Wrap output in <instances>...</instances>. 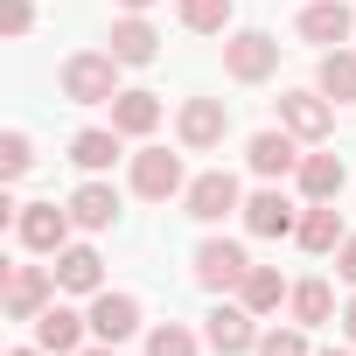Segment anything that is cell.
I'll return each mask as SVG.
<instances>
[{
	"label": "cell",
	"mask_w": 356,
	"mask_h": 356,
	"mask_svg": "<svg viewBox=\"0 0 356 356\" xmlns=\"http://www.w3.org/2000/svg\"><path fill=\"white\" fill-rule=\"evenodd\" d=\"M314 84H321V98H335V105H356V56H349V49H328Z\"/></svg>",
	"instance_id": "obj_21"
},
{
	"label": "cell",
	"mask_w": 356,
	"mask_h": 356,
	"mask_svg": "<svg viewBox=\"0 0 356 356\" xmlns=\"http://www.w3.org/2000/svg\"><path fill=\"white\" fill-rule=\"evenodd\" d=\"M77 356H119V349H112V342H105V349H77Z\"/></svg>",
	"instance_id": "obj_34"
},
{
	"label": "cell",
	"mask_w": 356,
	"mask_h": 356,
	"mask_svg": "<svg viewBox=\"0 0 356 356\" xmlns=\"http://www.w3.org/2000/svg\"><path fill=\"white\" fill-rule=\"evenodd\" d=\"M29 168H35V147H29V133H8V140H0V175L15 182V175H29Z\"/></svg>",
	"instance_id": "obj_28"
},
{
	"label": "cell",
	"mask_w": 356,
	"mask_h": 356,
	"mask_svg": "<svg viewBox=\"0 0 356 356\" xmlns=\"http://www.w3.org/2000/svg\"><path fill=\"white\" fill-rule=\"evenodd\" d=\"M307 252H335L342 245V217H335V203H314L307 217H300V231H293Z\"/></svg>",
	"instance_id": "obj_22"
},
{
	"label": "cell",
	"mask_w": 356,
	"mask_h": 356,
	"mask_svg": "<svg viewBox=\"0 0 356 356\" xmlns=\"http://www.w3.org/2000/svg\"><path fill=\"white\" fill-rule=\"evenodd\" d=\"M84 328H91V314H70V307H42L35 314V342L49 349V356H77V342H84Z\"/></svg>",
	"instance_id": "obj_11"
},
{
	"label": "cell",
	"mask_w": 356,
	"mask_h": 356,
	"mask_svg": "<svg viewBox=\"0 0 356 356\" xmlns=\"http://www.w3.org/2000/svg\"><path fill=\"white\" fill-rule=\"evenodd\" d=\"M182 203H189V217H196V224H224L231 210H245V203H238V182H231L224 168H210V175H196V182L182 189Z\"/></svg>",
	"instance_id": "obj_4"
},
{
	"label": "cell",
	"mask_w": 356,
	"mask_h": 356,
	"mask_svg": "<svg viewBox=\"0 0 356 356\" xmlns=\"http://www.w3.org/2000/svg\"><path fill=\"white\" fill-rule=\"evenodd\" d=\"M133 328H140V300L133 293H98L91 300V335L98 342H126Z\"/></svg>",
	"instance_id": "obj_13"
},
{
	"label": "cell",
	"mask_w": 356,
	"mask_h": 356,
	"mask_svg": "<svg viewBox=\"0 0 356 356\" xmlns=\"http://www.w3.org/2000/svg\"><path fill=\"white\" fill-rule=\"evenodd\" d=\"M133 189H140L147 203H168L175 189H182V161H175V154H161V147L133 154Z\"/></svg>",
	"instance_id": "obj_6"
},
{
	"label": "cell",
	"mask_w": 356,
	"mask_h": 356,
	"mask_svg": "<svg viewBox=\"0 0 356 356\" xmlns=\"http://www.w3.org/2000/svg\"><path fill=\"white\" fill-rule=\"evenodd\" d=\"M15 224H22V245H29V252H63L77 217H70V210H56V203H22V217H15Z\"/></svg>",
	"instance_id": "obj_5"
},
{
	"label": "cell",
	"mask_w": 356,
	"mask_h": 356,
	"mask_svg": "<svg viewBox=\"0 0 356 356\" xmlns=\"http://www.w3.org/2000/svg\"><path fill=\"white\" fill-rule=\"evenodd\" d=\"M280 126H286L293 140H328L335 112H328V98H314V91H286V98H280Z\"/></svg>",
	"instance_id": "obj_7"
},
{
	"label": "cell",
	"mask_w": 356,
	"mask_h": 356,
	"mask_svg": "<svg viewBox=\"0 0 356 356\" xmlns=\"http://www.w3.org/2000/svg\"><path fill=\"white\" fill-rule=\"evenodd\" d=\"M224 133H231L224 98H189V105H182V147H196V154H203V147H217Z\"/></svg>",
	"instance_id": "obj_8"
},
{
	"label": "cell",
	"mask_w": 356,
	"mask_h": 356,
	"mask_svg": "<svg viewBox=\"0 0 356 356\" xmlns=\"http://www.w3.org/2000/svg\"><path fill=\"white\" fill-rule=\"evenodd\" d=\"M70 217H77L84 231H112V217H119V189H105V182H84V189L70 196Z\"/></svg>",
	"instance_id": "obj_20"
},
{
	"label": "cell",
	"mask_w": 356,
	"mask_h": 356,
	"mask_svg": "<svg viewBox=\"0 0 356 356\" xmlns=\"http://www.w3.org/2000/svg\"><path fill=\"white\" fill-rule=\"evenodd\" d=\"M252 321H259L252 307H217L203 335H210V349H217V356H245V349H259V328H252Z\"/></svg>",
	"instance_id": "obj_12"
},
{
	"label": "cell",
	"mask_w": 356,
	"mask_h": 356,
	"mask_svg": "<svg viewBox=\"0 0 356 356\" xmlns=\"http://www.w3.org/2000/svg\"><path fill=\"white\" fill-rule=\"evenodd\" d=\"M224 70H231L238 84H266V77L280 70V42H273L266 29H245V35L224 42Z\"/></svg>",
	"instance_id": "obj_2"
},
{
	"label": "cell",
	"mask_w": 356,
	"mask_h": 356,
	"mask_svg": "<svg viewBox=\"0 0 356 356\" xmlns=\"http://www.w3.org/2000/svg\"><path fill=\"white\" fill-rule=\"evenodd\" d=\"M238 293H245V307H252V314H273V307L286 300V286H280V273H273V266H252Z\"/></svg>",
	"instance_id": "obj_26"
},
{
	"label": "cell",
	"mask_w": 356,
	"mask_h": 356,
	"mask_svg": "<svg viewBox=\"0 0 356 356\" xmlns=\"http://www.w3.org/2000/svg\"><path fill=\"white\" fill-rule=\"evenodd\" d=\"M245 273H252V259H245L231 238H210V245H196V286H210V293H231V286H245Z\"/></svg>",
	"instance_id": "obj_3"
},
{
	"label": "cell",
	"mask_w": 356,
	"mask_h": 356,
	"mask_svg": "<svg viewBox=\"0 0 356 356\" xmlns=\"http://www.w3.org/2000/svg\"><path fill=\"white\" fill-rule=\"evenodd\" d=\"M342 328H349V342H356V300H349V307H342Z\"/></svg>",
	"instance_id": "obj_32"
},
{
	"label": "cell",
	"mask_w": 356,
	"mask_h": 356,
	"mask_svg": "<svg viewBox=\"0 0 356 356\" xmlns=\"http://www.w3.org/2000/svg\"><path fill=\"white\" fill-rule=\"evenodd\" d=\"M286 300H293V321H300V328H321V321L335 314V293H328L321 280H300V286H293Z\"/></svg>",
	"instance_id": "obj_24"
},
{
	"label": "cell",
	"mask_w": 356,
	"mask_h": 356,
	"mask_svg": "<svg viewBox=\"0 0 356 356\" xmlns=\"http://www.w3.org/2000/svg\"><path fill=\"white\" fill-rule=\"evenodd\" d=\"M335 273H342V280L356 286V238H342V259H335Z\"/></svg>",
	"instance_id": "obj_31"
},
{
	"label": "cell",
	"mask_w": 356,
	"mask_h": 356,
	"mask_svg": "<svg viewBox=\"0 0 356 356\" xmlns=\"http://www.w3.org/2000/svg\"><path fill=\"white\" fill-rule=\"evenodd\" d=\"M245 231H252V238H293L300 217H293V203H286L280 189H259V196L245 203Z\"/></svg>",
	"instance_id": "obj_9"
},
{
	"label": "cell",
	"mask_w": 356,
	"mask_h": 356,
	"mask_svg": "<svg viewBox=\"0 0 356 356\" xmlns=\"http://www.w3.org/2000/svg\"><path fill=\"white\" fill-rule=\"evenodd\" d=\"M147 356H196V335H189L182 321H161V328L147 335Z\"/></svg>",
	"instance_id": "obj_27"
},
{
	"label": "cell",
	"mask_w": 356,
	"mask_h": 356,
	"mask_svg": "<svg viewBox=\"0 0 356 356\" xmlns=\"http://www.w3.org/2000/svg\"><path fill=\"white\" fill-rule=\"evenodd\" d=\"M70 161H77V168H91V175H98V168H112V161H119V133L84 126V133L70 140Z\"/></svg>",
	"instance_id": "obj_23"
},
{
	"label": "cell",
	"mask_w": 356,
	"mask_h": 356,
	"mask_svg": "<svg viewBox=\"0 0 356 356\" xmlns=\"http://www.w3.org/2000/svg\"><path fill=\"white\" fill-rule=\"evenodd\" d=\"M349 8H342V0H307V15H300V35L307 42H328V49H342L349 42Z\"/></svg>",
	"instance_id": "obj_16"
},
{
	"label": "cell",
	"mask_w": 356,
	"mask_h": 356,
	"mask_svg": "<svg viewBox=\"0 0 356 356\" xmlns=\"http://www.w3.org/2000/svg\"><path fill=\"white\" fill-rule=\"evenodd\" d=\"M29 22H35L29 0H0V29H8V35H29Z\"/></svg>",
	"instance_id": "obj_30"
},
{
	"label": "cell",
	"mask_w": 356,
	"mask_h": 356,
	"mask_svg": "<svg viewBox=\"0 0 356 356\" xmlns=\"http://www.w3.org/2000/svg\"><path fill=\"white\" fill-rule=\"evenodd\" d=\"M154 126H161V98H154V91H119V98H112V133H133V140H140V133H154Z\"/></svg>",
	"instance_id": "obj_19"
},
{
	"label": "cell",
	"mask_w": 356,
	"mask_h": 356,
	"mask_svg": "<svg viewBox=\"0 0 356 356\" xmlns=\"http://www.w3.org/2000/svg\"><path fill=\"white\" fill-rule=\"evenodd\" d=\"M321 356H349V349H321Z\"/></svg>",
	"instance_id": "obj_36"
},
{
	"label": "cell",
	"mask_w": 356,
	"mask_h": 356,
	"mask_svg": "<svg viewBox=\"0 0 356 356\" xmlns=\"http://www.w3.org/2000/svg\"><path fill=\"white\" fill-rule=\"evenodd\" d=\"M49 273H56V286H70V293H98V280H105V259H98L91 245H63Z\"/></svg>",
	"instance_id": "obj_14"
},
{
	"label": "cell",
	"mask_w": 356,
	"mask_h": 356,
	"mask_svg": "<svg viewBox=\"0 0 356 356\" xmlns=\"http://www.w3.org/2000/svg\"><path fill=\"white\" fill-rule=\"evenodd\" d=\"M119 8H133V15H147V8H154V0H119Z\"/></svg>",
	"instance_id": "obj_33"
},
{
	"label": "cell",
	"mask_w": 356,
	"mask_h": 356,
	"mask_svg": "<svg viewBox=\"0 0 356 356\" xmlns=\"http://www.w3.org/2000/svg\"><path fill=\"white\" fill-rule=\"evenodd\" d=\"M342 182H349L342 154H300V189H307V203H335Z\"/></svg>",
	"instance_id": "obj_15"
},
{
	"label": "cell",
	"mask_w": 356,
	"mask_h": 356,
	"mask_svg": "<svg viewBox=\"0 0 356 356\" xmlns=\"http://www.w3.org/2000/svg\"><path fill=\"white\" fill-rule=\"evenodd\" d=\"M259 356H307V342H300V328H273V335H259Z\"/></svg>",
	"instance_id": "obj_29"
},
{
	"label": "cell",
	"mask_w": 356,
	"mask_h": 356,
	"mask_svg": "<svg viewBox=\"0 0 356 356\" xmlns=\"http://www.w3.org/2000/svg\"><path fill=\"white\" fill-rule=\"evenodd\" d=\"M63 98L70 105H112L119 98V56L112 49H84L63 63Z\"/></svg>",
	"instance_id": "obj_1"
},
{
	"label": "cell",
	"mask_w": 356,
	"mask_h": 356,
	"mask_svg": "<svg viewBox=\"0 0 356 356\" xmlns=\"http://www.w3.org/2000/svg\"><path fill=\"white\" fill-rule=\"evenodd\" d=\"M175 15H182V29H196V35H224L231 0H175Z\"/></svg>",
	"instance_id": "obj_25"
},
{
	"label": "cell",
	"mask_w": 356,
	"mask_h": 356,
	"mask_svg": "<svg viewBox=\"0 0 356 356\" xmlns=\"http://www.w3.org/2000/svg\"><path fill=\"white\" fill-rule=\"evenodd\" d=\"M49 286H56V273L15 266V273H8V314H15V321H35V314L49 307Z\"/></svg>",
	"instance_id": "obj_10"
},
{
	"label": "cell",
	"mask_w": 356,
	"mask_h": 356,
	"mask_svg": "<svg viewBox=\"0 0 356 356\" xmlns=\"http://www.w3.org/2000/svg\"><path fill=\"white\" fill-rule=\"evenodd\" d=\"M112 56H119V63H154V56H161V35H154V22H140V15L112 22Z\"/></svg>",
	"instance_id": "obj_18"
},
{
	"label": "cell",
	"mask_w": 356,
	"mask_h": 356,
	"mask_svg": "<svg viewBox=\"0 0 356 356\" xmlns=\"http://www.w3.org/2000/svg\"><path fill=\"white\" fill-rule=\"evenodd\" d=\"M8 356H49V349H42V342H35V349H8Z\"/></svg>",
	"instance_id": "obj_35"
},
{
	"label": "cell",
	"mask_w": 356,
	"mask_h": 356,
	"mask_svg": "<svg viewBox=\"0 0 356 356\" xmlns=\"http://www.w3.org/2000/svg\"><path fill=\"white\" fill-rule=\"evenodd\" d=\"M245 161H252V175H266V182H273V175L300 168V147H293V133L280 126V133H259V140L245 147Z\"/></svg>",
	"instance_id": "obj_17"
}]
</instances>
